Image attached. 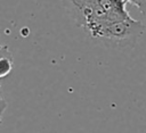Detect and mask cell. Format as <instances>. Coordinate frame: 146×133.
I'll use <instances>...</instances> for the list:
<instances>
[{
  "mask_svg": "<svg viewBox=\"0 0 146 133\" xmlns=\"http://www.w3.org/2000/svg\"><path fill=\"white\" fill-rule=\"evenodd\" d=\"M64 5L76 25L84 27L86 11L90 5V0H64Z\"/></svg>",
  "mask_w": 146,
  "mask_h": 133,
  "instance_id": "7a4b0ae2",
  "label": "cell"
},
{
  "mask_svg": "<svg viewBox=\"0 0 146 133\" xmlns=\"http://www.w3.org/2000/svg\"><path fill=\"white\" fill-rule=\"evenodd\" d=\"M144 30L145 26L140 20L130 18L105 25L100 27L92 36L98 38L114 47H130L137 42Z\"/></svg>",
  "mask_w": 146,
  "mask_h": 133,
  "instance_id": "6da1fadb",
  "label": "cell"
},
{
  "mask_svg": "<svg viewBox=\"0 0 146 133\" xmlns=\"http://www.w3.org/2000/svg\"><path fill=\"white\" fill-rule=\"evenodd\" d=\"M0 53H1V56H0V77L3 78L13 70L14 61H13L10 51L6 45H1Z\"/></svg>",
  "mask_w": 146,
  "mask_h": 133,
  "instance_id": "3957f363",
  "label": "cell"
},
{
  "mask_svg": "<svg viewBox=\"0 0 146 133\" xmlns=\"http://www.w3.org/2000/svg\"><path fill=\"white\" fill-rule=\"evenodd\" d=\"M98 0H90V3H95V2H97Z\"/></svg>",
  "mask_w": 146,
  "mask_h": 133,
  "instance_id": "5b68a950",
  "label": "cell"
},
{
  "mask_svg": "<svg viewBox=\"0 0 146 133\" xmlns=\"http://www.w3.org/2000/svg\"><path fill=\"white\" fill-rule=\"evenodd\" d=\"M128 2L135 5L139 9V11L146 16V0H128Z\"/></svg>",
  "mask_w": 146,
  "mask_h": 133,
  "instance_id": "277c9868",
  "label": "cell"
}]
</instances>
